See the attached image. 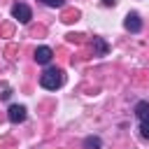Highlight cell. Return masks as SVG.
<instances>
[{
  "label": "cell",
  "instance_id": "cell-1",
  "mask_svg": "<svg viewBox=\"0 0 149 149\" xmlns=\"http://www.w3.org/2000/svg\"><path fill=\"white\" fill-rule=\"evenodd\" d=\"M63 81H65L63 70H61V68H54V65H49V68L40 74V84H42V88H47V91H56V88H61Z\"/></svg>",
  "mask_w": 149,
  "mask_h": 149
},
{
  "label": "cell",
  "instance_id": "cell-2",
  "mask_svg": "<svg viewBox=\"0 0 149 149\" xmlns=\"http://www.w3.org/2000/svg\"><path fill=\"white\" fill-rule=\"evenodd\" d=\"M12 16H14L19 23H30L33 12H30V7H28L26 2H14V5H12Z\"/></svg>",
  "mask_w": 149,
  "mask_h": 149
},
{
  "label": "cell",
  "instance_id": "cell-3",
  "mask_svg": "<svg viewBox=\"0 0 149 149\" xmlns=\"http://www.w3.org/2000/svg\"><path fill=\"white\" fill-rule=\"evenodd\" d=\"M123 28H126L128 33H140V30H142V19H140V14H137V12H130V14H126Z\"/></svg>",
  "mask_w": 149,
  "mask_h": 149
},
{
  "label": "cell",
  "instance_id": "cell-4",
  "mask_svg": "<svg viewBox=\"0 0 149 149\" xmlns=\"http://www.w3.org/2000/svg\"><path fill=\"white\" fill-rule=\"evenodd\" d=\"M26 107L23 105H9V109H7V119L12 121V123H23L26 121Z\"/></svg>",
  "mask_w": 149,
  "mask_h": 149
},
{
  "label": "cell",
  "instance_id": "cell-5",
  "mask_svg": "<svg viewBox=\"0 0 149 149\" xmlns=\"http://www.w3.org/2000/svg\"><path fill=\"white\" fill-rule=\"evenodd\" d=\"M51 58H54V51H51L49 47H37V49H35V61H37L40 65L51 63Z\"/></svg>",
  "mask_w": 149,
  "mask_h": 149
},
{
  "label": "cell",
  "instance_id": "cell-6",
  "mask_svg": "<svg viewBox=\"0 0 149 149\" xmlns=\"http://www.w3.org/2000/svg\"><path fill=\"white\" fill-rule=\"evenodd\" d=\"M135 116H137L140 121L149 119V102H147V100H140V102L135 105Z\"/></svg>",
  "mask_w": 149,
  "mask_h": 149
},
{
  "label": "cell",
  "instance_id": "cell-7",
  "mask_svg": "<svg viewBox=\"0 0 149 149\" xmlns=\"http://www.w3.org/2000/svg\"><path fill=\"white\" fill-rule=\"evenodd\" d=\"M93 47H95V56H107V42L102 37H93Z\"/></svg>",
  "mask_w": 149,
  "mask_h": 149
},
{
  "label": "cell",
  "instance_id": "cell-8",
  "mask_svg": "<svg viewBox=\"0 0 149 149\" xmlns=\"http://www.w3.org/2000/svg\"><path fill=\"white\" fill-rule=\"evenodd\" d=\"M102 147V140L98 137V135H88V137H84V149H100Z\"/></svg>",
  "mask_w": 149,
  "mask_h": 149
},
{
  "label": "cell",
  "instance_id": "cell-9",
  "mask_svg": "<svg viewBox=\"0 0 149 149\" xmlns=\"http://www.w3.org/2000/svg\"><path fill=\"white\" fill-rule=\"evenodd\" d=\"M140 135H142L144 140H149V119L140 121Z\"/></svg>",
  "mask_w": 149,
  "mask_h": 149
},
{
  "label": "cell",
  "instance_id": "cell-10",
  "mask_svg": "<svg viewBox=\"0 0 149 149\" xmlns=\"http://www.w3.org/2000/svg\"><path fill=\"white\" fill-rule=\"evenodd\" d=\"M47 7H63V0H42Z\"/></svg>",
  "mask_w": 149,
  "mask_h": 149
},
{
  "label": "cell",
  "instance_id": "cell-11",
  "mask_svg": "<svg viewBox=\"0 0 149 149\" xmlns=\"http://www.w3.org/2000/svg\"><path fill=\"white\" fill-rule=\"evenodd\" d=\"M0 95H2V100H7V98H9V95H12V93H9V88H5V91H2V93H0Z\"/></svg>",
  "mask_w": 149,
  "mask_h": 149
},
{
  "label": "cell",
  "instance_id": "cell-12",
  "mask_svg": "<svg viewBox=\"0 0 149 149\" xmlns=\"http://www.w3.org/2000/svg\"><path fill=\"white\" fill-rule=\"evenodd\" d=\"M102 5H107V7H112V5H116V0H102Z\"/></svg>",
  "mask_w": 149,
  "mask_h": 149
}]
</instances>
